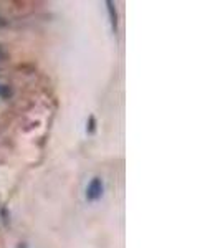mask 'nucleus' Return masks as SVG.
Masks as SVG:
<instances>
[{"label": "nucleus", "mask_w": 220, "mask_h": 248, "mask_svg": "<svg viewBox=\"0 0 220 248\" xmlns=\"http://www.w3.org/2000/svg\"><path fill=\"white\" fill-rule=\"evenodd\" d=\"M17 248H27V245H18Z\"/></svg>", "instance_id": "obj_5"}, {"label": "nucleus", "mask_w": 220, "mask_h": 248, "mask_svg": "<svg viewBox=\"0 0 220 248\" xmlns=\"http://www.w3.org/2000/svg\"><path fill=\"white\" fill-rule=\"evenodd\" d=\"M106 5H108V12H110L111 25H113V30L116 31V29H118V14H116L114 3L111 2V0H108V2H106Z\"/></svg>", "instance_id": "obj_2"}, {"label": "nucleus", "mask_w": 220, "mask_h": 248, "mask_svg": "<svg viewBox=\"0 0 220 248\" xmlns=\"http://www.w3.org/2000/svg\"><path fill=\"white\" fill-rule=\"evenodd\" d=\"M86 131L90 134H94V131H96V119H94V116H90V119H88Z\"/></svg>", "instance_id": "obj_3"}, {"label": "nucleus", "mask_w": 220, "mask_h": 248, "mask_svg": "<svg viewBox=\"0 0 220 248\" xmlns=\"http://www.w3.org/2000/svg\"><path fill=\"white\" fill-rule=\"evenodd\" d=\"M103 190H105V186H103V181L99 177H94L93 181L88 184V189H86V199L90 202L98 201L99 197L103 195Z\"/></svg>", "instance_id": "obj_1"}, {"label": "nucleus", "mask_w": 220, "mask_h": 248, "mask_svg": "<svg viewBox=\"0 0 220 248\" xmlns=\"http://www.w3.org/2000/svg\"><path fill=\"white\" fill-rule=\"evenodd\" d=\"M0 96H2V98H9V96H12V90L9 85H0Z\"/></svg>", "instance_id": "obj_4"}]
</instances>
